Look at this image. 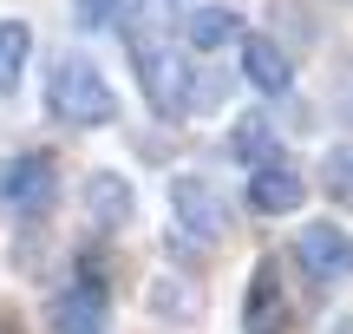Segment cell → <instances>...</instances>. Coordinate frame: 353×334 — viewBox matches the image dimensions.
Listing matches in <instances>:
<instances>
[{"instance_id":"12","label":"cell","mask_w":353,"mask_h":334,"mask_svg":"<svg viewBox=\"0 0 353 334\" xmlns=\"http://www.w3.org/2000/svg\"><path fill=\"white\" fill-rule=\"evenodd\" d=\"M26 52H33V26H26V20H0V92L20 86Z\"/></svg>"},{"instance_id":"3","label":"cell","mask_w":353,"mask_h":334,"mask_svg":"<svg viewBox=\"0 0 353 334\" xmlns=\"http://www.w3.org/2000/svg\"><path fill=\"white\" fill-rule=\"evenodd\" d=\"M294 262H301V275L314 288H341L353 275V236L341 223H307V230L294 236Z\"/></svg>"},{"instance_id":"14","label":"cell","mask_w":353,"mask_h":334,"mask_svg":"<svg viewBox=\"0 0 353 334\" xmlns=\"http://www.w3.org/2000/svg\"><path fill=\"white\" fill-rule=\"evenodd\" d=\"M229 144H236V157H249V164H268V157H275V138H268V118H242Z\"/></svg>"},{"instance_id":"6","label":"cell","mask_w":353,"mask_h":334,"mask_svg":"<svg viewBox=\"0 0 353 334\" xmlns=\"http://www.w3.org/2000/svg\"><path fill=\"white\" fill-rule=\"evenodd\" d=\"M105 308H112L105 282L99 275H79V282H65L59 308H52V328L59 334H105Z\"/></svg>"},{"instance_id":"11","label":"cell","mask_w":353,"mask_h":334,"mask_svg":"<svg viewBox=\"0 0 353 334\" xmlns=\"http://www.w3.org/2000/svg\"><path fill=\"white\" fill-rule=\"evenodd\" d=\"M268 328H281V275H275V262H262L255 282H249V334H268Z\"/></svg>"},{"instance_id":"5","label":"cell","mask_w":353,"mask_h":334,"mask_svg":"<svg viewBox=\"0 0 353 334\" xmlns=\"http://www.w3.org/2000/svg\"><path fill=\"white\" fill-rule=\"evenodd\" d=\"M170 210H176V223H183L190 236H203V243H216V236L229 230L223 197H216L203 177H176V184H170Z\"/></svg>"},{"instance_id":"8","label":"cell","mask_w":353,"mask_h":334,"mask_svg":"<svg viewBox=\"0 0 353 334\" xmlns=\"http://www.w3.org/2000/svg\"><path fill=\"white\" fill-rule=\"evenodd\" d=\"M301 197H307V184L294 177L288 164H255V177H249V210H262V217H288V210H301Z\"/></svg>"},{"instance_id":"17","label":"cell","mask_w":353,"mask_h":334,"mask_svg":"<svg viewBox=\"0 0 353 334\" xmlns=\"http://www.w3.org/2000/svg\"><path fill=\"white\" fill-rule=\"evenodd\" d=\"M347 118H353V105H347Z\"/></svg>"},{"instance_id":"2","label":"cell","mask_w":353,"mask_h":334,"mask_svg":"<svg viewBox=\"0 0 353 334\" xmlns=\"http://www.w3.org/2000/svg\"><path fill=\"white\" fill-rule=\"evenodd\" d=\"M131 66H138L144 92H151V105H157L164 118L196 112V79H190L183 59H170V46H157L151 33H131Z\"/></svg>"},{"instance_id":"10","label":"cell","mask_w":353,"mask_h":334,"mask_svg":"<svg viewBox=\"0 0 353 334\" xmlns=\"http://www.w3.org/2000/svg\"><path fill=\"white\" fill-rule=\"evenodd\" d=\"M236 39H242V13H229V7H196L190 13V46L196 52H223Z\"/></svg>"},{"instance_id":"13","label":"cell","mask_w":353,"mask_h":334,"mask_svg":"<svg viewBox=\"0 0 353 334\" xmlns=\"http://www.w3.org/2000/svg\"><path fill=\"white\" fill-rule=\"evenodd\" d=\"M144 0H79V20L85 26H112V33H138Z\"/></svg>"},{"instance_id":"7","label":"cell","mask_w":353,"mask_h":334,"mask_svg":"<svg viewBox=\"0 0 353 334\" xmlns=\"http://www.w3.org/2000/svg\"><path fill=\"white\" fill-rule=\"evenodd\" d=\"M236 46H242V72H249V86H255V92H268V99H275V92H288V86H294V59L275 46V39L242 33Z\"/></svg>"},{"instance_id":"4","label":"cell","mask_w":353,"mask_h":334,"mask_svg":"<svg viewBox=\"0 0 353 334\" xmlns=\"http://www.w3.org/2000/svg\"><path fill=\"white\" fill-rule=\"evenodd\" d=\"M52 190H59V170H52L46 151L13 157V170H7V204L20 210V217H46V210H52Z\"/></svg>"},{"instance_id":"16","label":"cell","mask_w":353,"mask_h":334,"mask_svg":"<svg viewBox=\"0 0 353 334\" xmlns=\"http://www.w3.org/2000/svg\"><path fill=\"white\" fill-rule=\"evenodd\" d=\"M327 190L334 197H353V151H334L327 157Z\"/></svg>"},{"instance_id":"15","label":"cell","mask_w":353,"mask_h":334,"mask_svg":"<svg viewBox=\"0 0 353 334\" xmlns=\"http://www.w3.org/2000/svg\"><path fill=\"white\" fill-rule=\"evenodd\" d=\"M151 302H157V315H164V322H190V308H196V295H190V288H170V282L157 288Z\"/></svg>"},{"instance_id":"9","label":"cell","mask_w":353,"mask_h":334,"mask_svg":"<svg viewBox=\"0 0 353 334\" xmlns=\"http://www.w3.org/2000/svg\"><path fill=\"white\" fill-rule=\"evenodd\" d=\"M131 204H138V197H131V184L118 177V170H92V177H85V210H92L99 230H125Z\"/></svg>"},{"instance_id":"1","label":"cell","mask_w":353,"mask_h":334,"mask_svg":"<svg viewBox=\"0 0 353 334\" xmlns=\"http://www.w3.org/2000/svg\"><path fill=\"white\" fill-rule=\"evenodd\" d=\"M46 105H52V118H59V125H72V131H92V125H112V118H118L112 86H105L99 66L79 59V52H65V59L52 66V79H46Z\"/></svg>"}]
</instances>
